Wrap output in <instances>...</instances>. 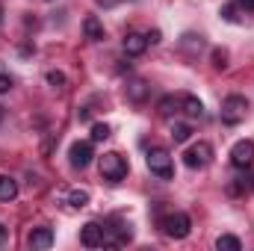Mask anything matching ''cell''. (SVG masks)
I'll list each match as a JSON object with an SVG mask.
<instances>
[{"label": "cell", "mask_w": 254, "mask_h": 251, "mask_svg": "<svg viewBox=\"0 0 254 251\" xmlns=\"http://www.w3.org/2000/svg\"><path fill=\"white\" fill-rule=\"evenodd\" d=\"M127 172H130V166H127V160L122 154L110 151V154L101 157V178H104L107 184H122L127 178Z\"/></svg>", "instance_id": "cell-1"}, {"label": "cell", "mask_w": 254, "mask_h": 251, "mask_svg": "<svg viewBox=\"0 0 254 251\" xmlns=\"http://www.w3.org/2000/svg\"><path fill=\"white\" fill-rule=\"evenodd\" d=\"M160 228H163V234L166 237H172V240H187L192 231V222L187 213H169L163 222H160Z\"/></svg>", "instance_id": "cell-2"}, {"label": "cell", "mask_w": 254, "mask_h": 251, "mask_svg": "<svg viewBox=\"0 0 254 251\" xmlns=\"http://www.w3.org/2000/svg\"><path fill=\"white\" fill-rule=\"evenodd\" d=\"M249 113V101L243 95H228L222 101V122L225 125H240Z\"/></svg>", "instance_id": "cell-3"}, {"label": "cell", "mask_w": 254, "mask_h": 251, "mask_svg": "<svg viewBox=\"0 0 254 251\" xmlns=\"http://www.w3.org/2000/svg\"><path fill=\"white\" fill-rule=\"evenodd\" d=\"M148 169H151V175H157L160 181H169V178L175 175V166H172V157H169L166 148H151V151H148Z\"/></svg>", "instance_id": "cell-4"}, {"label": "cell", "mask_w": 254, "mask_h": 251, "mask_svg": "<svg viewBox=\"0 0 254 251\" xmlns=\"http://www.w3.org/2000/svg\"><path fill=\"white\" fill-rule=\"evenodd\" d=\"M80 243H83L86 249H101V246H107V228L98 225V222H86L83 231H80Z\"/></svg>", "instance_id": "cell-5"}, {"label": "cell", "mask_w": 254, "mask_h": 251, "mask_svg": "<svg viewBox=\"0 0 254 251\" xmlns=\"http://www.w3.org/2000/svg\"><path fill=\"white\" fill-rule=\"evenodd\" d=\"M210 160H213V145L210 142H198V145H192L190 151L184 154V163L190 169H204Z\"/></svg>", "instance_id": "cell-6"}, {"label": "cell", "mask_w": 254, "mask_h": 251, "mask_svg": "<svg viewBox=\"0 0 254 251\" xmlns=\"http://www.w3.org/2000/svg\"><path fill=\"white\" fill-rule=\"evenodd\" d=\"M231 163H234L237 169H249V166L254 163V142L240 139V142L231 148Z\"/></svg>", "instance_id": "cell-7"}, {"label": "cell", "mask_w": 254, "mask_h": 251, "mask_svg": "<svg viewBox=\"0 0 254 251\" xmlns=\"http://www.w3.org/2000/svg\"><path fill=\"white\" fill-rule=\"evenodd\" d=\"M68 157H71V166H74V169H86V166L92 163V157H95L92 142H74L71 151H68Z\"/></svg>", "instance_id": "cell-8"}, {"label": "cell", "mask_w": 254, "mask_h": 251, "mask_svg": "<svg viewBox=\"0 0 254 251\" xmlns=\"http://www.w3.org/2000/svg\"><path fill=\"white\" fill-rule=\"evenodd\" d=\"M27 243H30V249H51L54 246V231L51 228H33L30 231V237H27Z\"/></svg>", "instance_id": "cell-9"}, {"label": "cell", "mask_w": 254, "mask_h": 251, "mask_svg": "<svg viewBox=\"0 0 254 251\" xmlns=\"http://www.w3.org/2000/svg\"><path fill=\"white\" fill-rule=\"evenodd\" d=\"M148 48V39L142 33H127L125 36V54L127 57H142Z\"/></svg>", "instance_id": "cell-10"}, {"label": "cell", "mask_w": 254, "mask_h": 251, "mask_svg": "<svg viewBox=\"0 0 254 251\" xmlns=\"http://www.w3.org/2000/svg\"><path fill=\"white\" fill-rule=\"evenodd\" d=\"M83 33H86L89 42H104V24H101L95 15H89V18L83 21Z\"/></svg>", "instance_id": "cell-11"}, {"label": "cell", "mask_w": 254, "mask_h": 251, "mask_svg": "<svg viewBox=\"0 0 254 251\" xmlns=\"http://www.w3.org/2000/svg\"><path fill=\"white\" fill-rule=\"evenodd\" d=\"M181 110H184L190 119H201V116H204V104H201L195 95H181Z\"/></svg>", "instance_id": "cell-12"}, {"label": "cell", "mask_w": 254, "mask_h": 251, "mask_svg": "<svg viewBox=\"0 0 254 251\" xmlns=\"http://www.w3.org/2000/svg\"><path fill=\"white\" fill-rule=\"evenodd\" d=\"M18 195V184L9 175H0V201H12Z\"/></svg>", "instance_id": "cell-13"}, {"label": "cell", "mask_w": 254, "mask_h": 251, "mask_svg": "<svg viewBox=\"0 0 254 251\" xmlns=\"http://www.w3.org/2000/svg\"><path fill=\"white\" fill-rule=\"evenodd\" d=\"M127 95H130V101H145V95H148V83L145 80H133L130 86H127Z\"/></svg>", "instance_id": "cell-14"}, {"label": "cell", "mask_w": 254, "mask_h": 251, "mask_svg": "<svg viewBox=\"0 0 254 251\" xmlns=\"http://www.w3.org/2000/svg\"><path fill=\"white\" fill-rule=\"evenodd\" d=\"M216 249H219V251H240V249H243V243H240V237L222 234V237L216 240Z\"/></svg>", "instance_id": "cell-15"}, {"label": "cell", "mask_w": 254, "mask_h": 251, "mask_svg": "<svg viewBox=\"0 0 254 251\" xmlns=\"http://www.w3.org/2000/svg\"><path fill=\"white\" fill-rule=\"evenodd\" d=\"M68 204H71L74 210H83V207L89 204V192H86V189H71V192H68Z\"/></svg>", "instance_id": "cell-16"}, {"label": "cell", "mask_w": 254, "mask_h": 251, "mask_svg": "<svg viewBox=\"0 0 254 251\" xmlns=\"http://www.w3.org/2000/svg\"><path fill=\"white\" fill-rule=\"evenodd\" d=\"M190 136H192V127L190 125H184V122H175V125H172V139H175L178 145H181V142H187Z\"/></svg>", "instance_id": "cell-17"}, {"label": "cell", "mask_w": 254, "mask_h": 251, "mask_svg": "<svg viewBox=\"0 0 254 251\" xmlns=\"http://www.w3.org/2000/svg\"><path fill=\"white\" fill-rule=\"evenodd\" d=\"M178 110H181V98L166 95V98L160 101V113H163V116H172V113H178Z\"/></svg>", "instance_id": "cell-18"}, {"label": "cell", "mask_w": 254, "mask_h": 251, "mask_svg": "<svg viewBox=\"0 0 254 251\" xmlns=\"http://www.w3.org/2000/svg\"><path fill=\"white\" fill-rule=\"evenodd\" d=\"M110 125H92V142H104V139H110Z\"/></svg>", "instance_id": "cell-19"}, {"label": "cell", "mask_w": 254, "mask_h": 251, "mask_svg": "<svg viewBox=\"0 0 254 251\" xmlns=\"http://www.w3.org/2000/svg\"><path fill=\"white\" fill-rule=\"evenodd\" d=\"M213 68H219V71L228 68V51H222V48L213 51Z\"/></svg>", "instance_id": "cell-20"}, {"label": "cell", "mask_w": 254, "mask_h": 251, "mask_svg": "<svg viewBox=\"0 0 254 251\" xmlns=\"http://www.w3.org/2000/svg\"><path fill=\"white\" fill-rule=\"evenodd\" d=\"M219 15H222L225 21H231V24H237V21H240V15H237V6H231V3H228V6H222V12H219Z\"/></svg>", "instance_id": "cell-21"}, {"label": "cell", "mask_w": 254, "mask_h": 251, "mask_svg": "<svg viewBox=\"0 0 254 251\" xmlns=\"http://www.w3.org/2000/svg\"><path fill=\"white\" fill-rule=\"evenodd\" d=\"M48 83H51V86H57V89H63V86H65V74H63V71H48Z\"/></svg>", "instance_id": "cell-22"}, {"label": "cell", "mask_w": 254, "mask_h": 251, "mask_svg": "<svg viewBox=\"0 0 254 251\" xmlns=\"http://www.w3.org/2000/svg\"><path fill=\"white\" fill-rule=\"evenodd\" d=\"M12 89V77L9 74H0V95H6Z\"/></svg>", "instance_id": "cell-23"}, {"label": "cell", "mask_w": 254, "mask_h": 251, "mask_svg": "<svg viewBox=\"0 0 254 251\" xmlns=\"http://www.w3.org/2000/svg\"><path fill=\"white\" fill-rule=\"evenodd\" d=\"M145 39H148V45H160V42H163V33H160V30H151Z\"/></svg>", "instance_id": "cell-24"}, {"label": "cell", "mask_w": 254, "mask_h": 251, "mask_svg": "<svg viewBox=\"0 0 254 251\" xmlns=\"http://www.w3.org/2000/svg\"><path fill=\"white\" fill-rule=\"evenodd\" d=\"M77 116H80V122H89V119H92V110H89V107H83Z\"/></svg>", "instance_id": "cell-25"}, {"label": "cell", "mask_w": 254, "mask_h": 251, "mask_svg": "<svg viewBox=\"0 0 254 251\" xmlns=\"http://www.w3.org/2000/svg\"><path fill=\"white\" fill-rule=\"evenodd\" d=\"M237 3H240L243 9H252V12H254V0H237Z\"/></svg>", "instance_id": "cell-26"}, {"label": "cell", "mask_w": 254, "mask_h": 251, "mask_svg": "<svg viewBox=\"0 0 254 251\" xmlns=\"http://www.w3.org/2000/svg\"><path fill=\"white\" fill-rule=\"evenodd\" d=\"M119 0H98V6H104V9H110V6H116Z\"/></svg>", "instance_id": "cell-27"}, {"label": "cell", "mask_w": 254, "mask_h": 251, "mask_svg": "<svg viewBox=\"0 0 254 251\" xmlns=\"http://www.w3.org/2000/svg\"><path fill=\"white\" fill-rule=\"evenodd\" d=\"M6 237H9V231H6V228H3V225H0V246H3V243H6Z\"/></svg>", "instance_id": "cell-28"}, {"label": "cell", "mask_w": 254, "mask_h": 251, "mask_svg": "<svg viewBox=\"0 0 254 251\" xmlns=\"http://www.w3.org/2000/svg\"><path fill=\"white\" fill-rule=\"evenodd\" d=\"M0 21H3V6H0Z\"/></svg>", "instance_id": "cell-29"}, {"label": "cell", "mask_w": 254, "mask_h": 251, "mask_svg": "<svg viewBox=\"0 0 254 251\" xmlns=\"http://www.w3.org/2000/svg\"><path fill=\"white\" fill-rule=\"evenodd\" d=\"M252 189H254V178H252Z\"/></svg>", "instance_id": "cell-30"}]
</instances>
